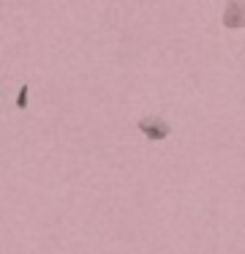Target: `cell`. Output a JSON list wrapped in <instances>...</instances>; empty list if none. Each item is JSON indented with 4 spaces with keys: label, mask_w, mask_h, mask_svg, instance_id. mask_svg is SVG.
I'll list each match as a JSON object with an SVG mask.
<instances>
[{
    "label": "cell",
    "mask_w": 245,
    "mask_h": 254,
    "mask_svg": "<svg viewBox=\"0 0 245 254\" xmlns=\"http://www.w3.org/2000/svg\"><path fill=\"white\" fill-rule=\"evenodd\" d=\"M139 131L145 134L150 142H163V139L172 137V126H169V121H163L161 115H147L139 121Z\"/></svg>",
    "instance_id": "1"
},
{
    "label": "cell",
    "mask_w": 245,
    "mask_h": 254,
    "mask_svg": "<svg viewBox=\"0 0 245 254\" xmlns=\"http://www.w3.org/2000/svg\"><path fill=\"white\" fill-rule=\"evenodd\" d=\"M223 25L229 30L245 28V0H226V6H223Z\"/></svg>",
    "instance_id": "2"
},
{
    "label": "cell",
    "mask_w": 245,
    "mask_h": 254,
    "mask_svg": "<svg viewBox=\"0 0 245 254\" xmlns=\"http://www.w3.org/2000/svg\"><path fill=\"white\" fill-rule=\"evenodd\" d=\"M25 96H27V88H22V90H19V107H25V104H27Z\"/></svg>",
    "instance_id": "3"
}]
</instances>
